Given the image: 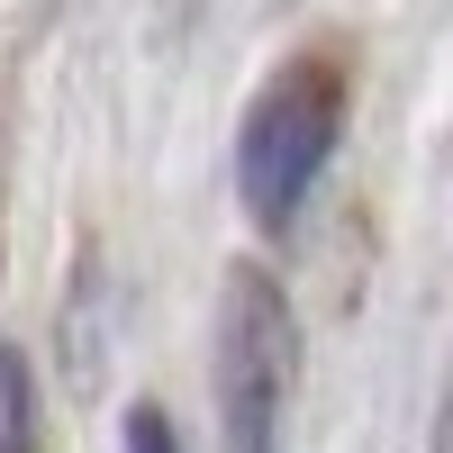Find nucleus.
Wrapping results in <instances>:
<instances>
[{"label":"nucleus","instance_id":"20e7f679","mask_svg":"<svg viewBox=\"0 0 453 453\" xmlns=\"http://www.w3.org/2000/svg\"><path fill=\"white\" fill-rule=\"evenodd\" d=\"M119 444H127V453H181V435H173V418H164L155 399H136V408H127V426H119Z\"/></svg>","mask_w":453,"mask_h":453},{"label":"nucleus","instance_id":"7ed1b4c3","mask_svg":"<svg viewBox=\"0 0 453 453\" xmlns=\"http://www.w3.org/2000/svg\"><path fill=\"white\" fill-rule=\"evenodd\" d=\"M0 453H46V418H36V372L0 335Z\"/></svg>","mask_w":453,"mask_h":453},{"label":"nucleus","instance_id":"f03ea898","mask_svg":"<svg viewBox=\"0 0 453 453\" xmlns=\"http://www.w3.org/2000/svg\"><path fill=\"white\" fill-rule=\"evenodd\" d=\"M335 136H345V82L326 64H290L254 91L245 127H236V191H245L254 226H290L309 209Z\"/></svg>","mask_w":453,"mask_h":453},{"label":"nucleus","instance_id":"f257e3e1","mask_svg":"<svg viewBox=\"0 0 453 453\" xmlns=\"http://www.w3.org/2000/svg\"><path fill=\"white\" fill-rule=\"evenodd\" d=\"M299 399V318L263 263H226L218 281V444L281 453Z\"/></svg>","mask_w":453,"mask_h":453}]
</instances>
